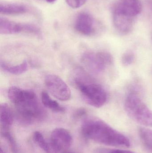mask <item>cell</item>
Masks as SVG:
<instances>
[{"label":"cell","mask_w":152,"mask_h":153,"mask_svg":"<svg viewBox=\"0 0 152 153\" xmlns=\"http://www.w3.org/2000/svg\"><path fill=\"white\" fill-rule=\"evenodd\" d=\"M0 153H6L5 152V151L2 148V147H1V151H0Z\"/></svg>","instance_id":"cell-24"},{"label":"cell","mask_w":152,"mask_h":153,"mask_svg":"<svg viewBox=\"0 0 152 153\" xmlns=\"http://www.w3.org/2000/svg\"><path fill=\"white\" fill-rule=\"evenodd\" d=\"M62 153H74L72 152H70V151H66L65 152H62Z\"/></svg>","instance_id":"cell-25"},{"label":"cell","mask_w":152,"mask_h":153,"mask_svg":"<svg viewBox=\"0 0 152 153\" xmlns=\"http://www.w3.org/2000/svg\"><path fill=\"white\" fill-rule=\"evenodd\" d=\"M74 26L76 31L84 36H91L95 32L93 18L89 13L85 12L79 13Z\"/></svg>","instance_id":"cell-9"},{"label":"cell","mask_w":152,"mask_h":153,"mask_svg":"<svg viewBox=\"0 0 152 153\" xmlns=\"http://www.w3.org/2000/svg\"><path fill=\"white\" fill-rule=\"evenodd\" d=\"M13 121V116L10 108L7 103L0 106V122L2 130H9Z\"/></svg>","instance_id":"cell-13"},{"label":"cell","mask_w":152,"mask_h":153,"mask_svg":"<svg viewBox=\"0 0 152 153\" xmlns=\"http://www.w3.org/2000/svg\"><path fill=\"white\" fill-rule=\"evenodd\" d=\"M109 153H134L131 151H125L121 150H113Z\"/></svg>","instance_id":"cell-22"},{"label":"cell","mask_w":152,"mask_h":153,"mask_svg":"<svg viewBox=\"0 0 152 153\" xmlns=\"http://www.w3.org/2000/svg\"><path fill=\"white\" fill-rule=\"evenodd\" d=\"M45 82L48 91L56 99L63 101L70 99V89L59 76L49 74L46 76Z\"/></svg>","instance_id":"cell-6"},{"label":"cell","mask_w":152,"mask_h":153,"mask_svg":"<svg viewBox=\"0 0 152 153\" xmlns=\"http://www.w3.org/2000/svg\"><path fill=\"white\" fill-rule=\"evenodd\" d=\"M41 100L44 106L53 111L56 112H63L65 111V108L60 105L56 101L52 99L47 92L45 91L42 92Z\"/></svg>","instance_id":"cell-14"},{"label":"cell","mask_w":152,"mask_h":153,"mask_svg":"<svg viewBox=\"0 0 152 153\" xmlns=\"http://www.w3.org/2000/svg\"><path fill=\"white\" fill-rule=\"evenodd\" d=\"M87 0H66L67 4L73 9H77L83 6Z\"/></svg>","instance_id":"cell-20"},{"label":"cell","mask_w":152,"mask_h":153,"mask_svg":"<svg viewBox=\"0 0 152 153\" xmlns=\"http://www.w3.org/2000/svg\"><path fill=\"white\" fill-rule=\"evenodd\" d=\"M23 32V23H18L4 18L0 19V33L12 35Z\"/></svg>","instance_id":"cell-12"},{"label":"cell","mask_w":152,"mask_h":153,"mask_svg":"<svg viewBox=\"0 0 152 153\" xmlns=\"http://www.w3.org/2000/svg\"><path fill=\"white\" fill-rule=\"evenodd\" d=\"M0 67L1 70L6 72L15 75H19L25 72L27 70L28 64L26 61H24L20 64L12 65L1 61Z\"/></svg>","instance_id":"cell-15"},{"label":"cell","mask_w":152,"mask_h":153,"mask_svg":"<svg viewBox=\"0 0 152 153\" xmlns=\"http://www.w3.org/2000/svg\"><path fill=\"white\" fill-rule=\"evenodd\" d=\"M139 134L145 146L152 151V130L146 128H141L139 130Z\"/></svg>","instance_id":"cell-17"},{"label":"cell","mask_w":152,"mask_h":153,"mask_svg":"<svg viewBox=\"0 0 152 153\" xmlns=\"http://www.w3.org/2000/svg\"><path fill=\"white\" fill-rule=\"evenodd\" d=\"M125 108L128 115L136 122L145 126H152V111L136 93L128 94Z\"/></svg>","instance_id":"cell-4"},{"label":"cell","mask_w":152,"mask_h":153,"mask_svg":"<svg viewBox=\"0 0 152 153\" xmlns=\"http://www.w3.org/2000/svg\"><path fill=\"white\" fill-rule=\"evenodd\" d=\"M82 62L88 70L93 72L99 73L112 64L113 59L111 55L107 52H88L83 55Z\"/></svg>","instance_id":"cell-5"},{"label":"cell","mask_w":152,"mask_h":153,"mask_svg":"<svg viewBox=\"0 0 152 153\" xmlns=\"http://www.w3.org/2000/svg\"><path fill=\"white\" fill-rule=\"evenodd\" d=\"M1 135L5 138L13 153H21L17 142L9 130H2Z\"/></svg>","instance_id":"cell-18"},{"label":"cell","mask_w":152,"mask_h":153,"mask_svg":"<svg viewBox=\"0 0 152 153\" xmlns=\"http://www.w3.org/2000/svg\"><path fill=\"white\" fill-rule=\"evenodd\" d=\"M8 96L15 105L17 118L22 124L30 125L45 118L46 113L33 91L12 86L8 90Z\"/></svg>","instance_id":"cell-1"},{"label":"cell","mask_w":152,"mask_h":153,"mask_svg":"<svg viewBox=\"0 0 152 153\" xmlns=\"http://www.w3.org/2000/svg\"><path fill=\"white\" fill-rule=\"evenodd\" d=\"M34 139L37 145L46 153H54L50 142H47L42 133L36 131L34 134Z\"/></svg>","instance_id":"cell-16"},{"label":"cell","mask_w":152,"mask_h":153,"mask_svg":"<svg viewBox=\"0 0 152 153\" xmlns=\"http://www.w3.org/2000/svg\"><path fill=\"white\" fill-rule=\"evenodd\" d=\"M81 131L85 138L105 145L126 147L130 146L127 137L100 120H85Z\"/></svg>","instance_id":"cell-2"},{"label":"cell","mask_w":152,"mask_h":153,"mask_svg":"<svg viewBox=\"0 0 152 153\" xmlns=\"http://www.w3.org/2000/svg\"><path fill=\"white\" fill-rule=\"evenodd\" d=\"M134 60V53L131 51L125 52L121 58V62L125 66L131 65Z\"/></svg>","instance_id":"cell-19"},{"label":"cell","mask_w":152,"mask_h":153,"mask_svg":"<svg viewBox=\"0 0 152 153\" xmlns=\"http://www.w3.org/2000/svg\"><path fill=\"white\" fill-rule=\"evenodd\" d=\"M74 82L89 105L99 108L105 104L108 98L106 91L101 85L93 82L81 69L76 71Z\"/></svg>","instance_id":"cell-3"},{"label":"cell","mask_w":152,"mask_h":153,"mask_svg":"<svg viewBox=\"0 0 152 153\" xmlns=\"http://www.w3.org/2000/svg\"><path fill=\"white\" fill-rule=\"evenodd\" d=\"M28 11L27 7L19 3L1 2L0 13L5 15H15L26 13Z\"/></svg>","instance_id":"cell-11"},{"label":"cell","mask_w":152,"mask_h":153,"mask_svg":"<svg viewBox=\"0 0 152 153\" xmlns=\"http://www.w3.org/2000/svg\"><path fill=\"white\" fill-rule=\"evenodd\" d=\"M51 147L54 153L68 151L72 143V137L67 129L58 128L53 130L50 137Z\"/></svg>","instance_id":"cell-7"},{"label":"cell","mask_w":152,"mask_h":153,"mask_svg":"<svg viewBox=\"0 0 152 153\" xmlns=\"http://www.w3.org/2000/svg\"><path fill=\"white\" fill-rule=\"evenodd\" d=\"M46 1L49 3H52L54 2L56 0H46Z\"/></svg>","instance_id":"cell-23"},{"label":"cell","mask_w":152,"mask_h":153,"mask_svg":"<svg viewBox=\"0 0 152 153\" xmlns=\"http://www.w3.org/2000/svg\"><path fill=\"white\" fill-rule=\"evenodd\" d=\"M139 0H117L112 8V12L118 13L134 18L142 11Z\"/></svg>","instance_id":"cell-8"},{"label":"cell","mask_w":152,"mask_h":153,"mask_svg":"<svg viewBox=\"0 0 152 153\" xmlns=\"http://www.w3.org/2000/svg\"><path fill=\"white\" fill-rule=\"evenodd\" d=\"M86 114V110L84 108H79L75 112L74 117L76 118H79L82 117Z\"/></svg>","instance_id":"cell-21"},{"label":"cell","mask_w":152,"mask_h":153,"mask_svg":"<svg viewBox=\"0 0 152 153\" xmlns=\"http://www.w3.org/2000/svg\"><path fill=\"white\" fill-rule=\"evenodd\" d=\"M113 13V23L117 30L121 34H127L133 28L134 18L118 13Z\"/></svg>","instance_id":"cell-10"}]
</instances>
